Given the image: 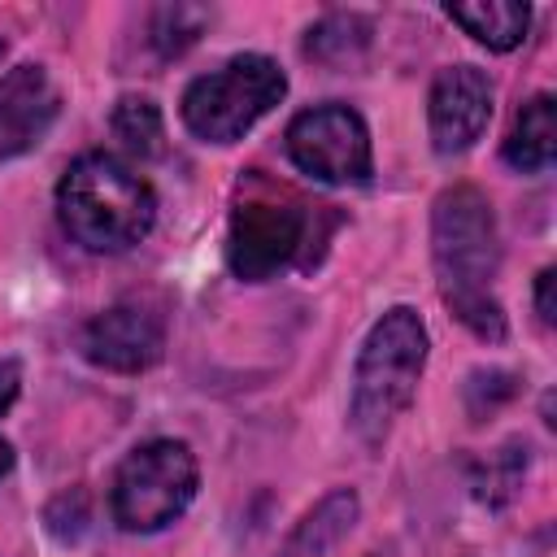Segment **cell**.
<instances>
[{
	"mask_svg": "<svg viewBox=\"0 0 557 557\" xmlns=\"http://www.w3.org/2000/svg\"><path fill=\"white\" fill-rule=\"evenodd\" d=\"M9 466H13V448L9 440H0V474H9Z\"/></svg>",
	"mask_w": 557,
	"mask_h": 557,
	"instance_id": "obj_20",
	"label": "cell"
},
{
	"mask_svg": "<svg viewBox=\"0 0 557 557\" xmlns=\"http://www.w3.org/2000/svg\"><path fill=\"white\" fill-rule=\"evenodd\" d=\"M305 239V209L278 196H244L226 231V265L244 283L278 274Z\"/></svg>",
	"mask_w": 557,
	"mask_h": 557,
	"instance_id": "obj_7",
	"label": "cell"
},
{
	"mask_svg": "<svg viewBox=\"0 0 557 557\" xmlns=\"http://www.w3.org/2000/svg\"><path fill=\"white\" fill-rule=\"evenodd\" d=\"M522 466H527V457L518 453V444H509L505 453H492V457L474 470V492H479V500H487V505L509 500L513 487H518V479H522Z\"/></svg>",
	"mask_w": 557,
	"mask_h": 557,
	"instance_id": "obj_16",
	"label": "cell"
},
{
	"mask_svg": "<svg viewBox=\"0 0 557 557\" xmlns=\"http://www.w3.org/2000/svg\"><path fill=\"white\" fill-rule=\"evenodd\" d=\"M17 392H22V366L17 361H0V413L13 409Z\"/></svg>",
	"mask_w": 557,
	"mask_h": 557,
	"instance_id": "obj_18",
	"label": "cell"
},
{
	"mask_svg": "<svg viewBox=\"0 0 557 557\" xmlns=\"http://www.w3.org/2000/svg\"><path fill=\"white\" fill-rule=\"evenodd\" d=\"M553 283H557L553 265L535 274V313H540V322H544V326L553 322Z\"/></svg>",
	"mask_w": 557,
	"mask_h": 557,
	"instance_id": "obj_19",
	"label": "cell"
},
{
	"mask_svg": "<svg viewBox=\"0 0 557 557\" xmlns=\"http://www.w3.org/2000/svg\"><path fill=\"white\" fill-rule=\"evenodd\" d=\"M83 352L87 361L117 370V374H139L161 361L165 352V326L152 309L144 305H113L96 313L83 331Z\"/></svg>",
	"mask_w": 557,
	"mask_h": 557,
	"instance_id": "obj_9",
	"label": "cell"
},
{
	"mask_svg": "<svg viewBox=\"0 0 557 557\" xmlns=\"http://www.w3.org/2000/svg\"><path fill=\"white\" fill-rule=\"evenodd\" d=\"M435 152H466L492 117V83L474 65H448L435 74L426 96Z\"/></svg>",
	"mask_w": 557,
	"mask_h": 557,
	"instance_id": "obj_8",
	"label": "cell"
},
{
	"mask_svg": "<svg viewBox=\"0 0 557 557\" xmlns=\"http://www.w3.org/2000/svg\"><path fill=\"white\" fill-rule=\"evenodd\" d=\"M470 39H479L492 52H509L522 44L527 26H531V9L513 4V0H474V4H448L444 9Z\"/></svg>",
	"mask_w": 557,
	"mask_h": 557,
	"instance_id": "obj_12",
	"label": "cell"
},
{
	"mask_svg": "<svg viewBox=\"0 0 557 557\" xmlns=\"http://www.w3.org/2000/svg\"><path fill=\"white\" fill-rule=\"evenodd\" d=\"M287 157L318 183H366L374 170L370 131L348 104H318L292 117Z\"/></svg>",
	"mask_w": 557,
	"mask_h": 557,
	"instance_id": "obj_6",
	"label": "cell"
},
{
	"mask_svg": "<svg viewBox=\"0 0 557 557\" xmlns=\"http://www.w3.org/2000/svg\"><path fill=\"white\" fill-rule=\"evenodd\" d=\"M57 218L87 252H122L152 231L157 196L113 152H83L57 183Z\"/></svg>",
	"mask_w": 557,
	"mask_h": 557,
	"instance_id": "obj_2",
	"label": "cell"
},
{
	"mask_svg": "<svg viewBox=\"0 0 557 557\" xmlns=\"http://www.w3.org/2000/svg\"><path fill=\"white\" fill-rule=\"evenodd\" d=\"M431 257L440 274V296L479 339H505V313L492 296L500 270L496 213L487 196L470 183L444 187L431 209Z\"/></svg>",
	"mask_w": 557,
	"mask_h": 557,
	"instance_id": "obj_1",
	"label": "cell"
},
{
	"mask_svg": "<svg viewBox=\"0 0 557 557\" xmlns=\"http://www.w3.org/2000/svg\"><path fill=\"white\" fill-rule=\"evenodd\" d=\"M196 483L200 470L183 440H148L113 474V518L135 535L161 531L191 505Z\"/></svg>",
	"mask_w": 557,
	"mask_h": 557,
	"instance_id": "obj_5",
	"label": "cell"
},
{
	"mask_svg": "<svg viewBox=\"0 0 557 557\" xmlns=\"http://www.w3.org/2000/svg\"><path fill=\"white\" fill-rule=\"evenodd\" d=\"M200 26H205V13L200 9H187V4H165V9H157V17H152V44H157V52L161 57H178L187 44H196V35H200Z\"/></svg>",
	"mask_w": 557,
	"mask_h": 557,
	"instance_id": "obj_17",
	"label": "cell"
},
{
	"mask_svg": "<svg viewBox=\"0 0 557 557\" xmlns=\"http://www.w3.org/2000/svg\"><path fill=\"white\" fill-rule=\"evenodd\" d=\"M352 522H357V492L352 487H335L296 527V535L287 544V557H318V553H326L335 540H344L352 531Z\"/></svg>",
	"mask_w": 557,
	"mask_h": 557,
	"instance_id": "obj_13",
	"label": "cell"
},
{
	"mask_svg": "<svg viewBox=\"0 0 557 557\" xmlns=\"http://www.w3.org/2000/svg\"><path fill=\"white\" fill-rule=\"evenodd\" d=\"M287 91V74L278 61L261 52L231 57L222 70L200 74L183 91V122L205 144H235L248 126H257Z\"/></svg>",
	"mask_w": 557,
	"mask_h": 557,
	"instance_id": "obj_4",
	"label": "cell"
},
{
	"mask_svg": "<svg viewBox=\"0 0 557 557\" xmlns=\"http://www.w3.org/2000/svg\"><path fill=\"white\" fill-rule=\"evenodd\" d=\"M422 366H426V326H422V318L409 305L387 309L370 326V335L357 352V370H352L348 418H352V431L366 444H379L392 431V422L409 409V400L418 392V379H422Z\"/></svg>",
	"mask_w": 557,
	"mask_h": 557,
	"instance_id": "obj_3",
	"label": "cell"
},
{
	"mask_svg": "<svg viewBox=\"0 0 557 557\" xmlns=\"http://www.w3.org/2000/svg\"><path fill=\"white\" fill-rule=\"evenodd\" d=\"M61 109V96L44 65H13L0 78V157H17L44 139Z\"/></svg>",
	"mask_w": 557,
	"mask_h": 557,
	"instance_id": "obj_10",
	"label": "cell"
},
{
	"mask_svg": "<svg viewBox=\"0 0 557 557\" xmlns=\"http://www.w3.org/2000/svg\"><path fill=\"white\" fill-rule=\"evenodd\" d=\"M113 135L135 152V157H161L165 152V126L161 109L148 96H122L113 104Z\"/></svg>",
	"mask_w": 557,
	"mask_h": 557,
	"instance_id": "obj_14",
	"label": "cell"
},
{
	"mask_svg": "<svg viewBox=\"0 0 557 557\" xmlns=\"http://www.w3.org/2000/svg\"><path fill=\"white\" fill-rule=\"evenodd\" d=\"M370 44V22H361L357 13H331L322 17L309 35H305V52L318 61H348Z\"/></svg>",
	"mask_w": 557,
	"mask_h": 557,
	"instance_id": "obj_15",
	"label": "cell"
},
{
	"mask_svg": "<svg viewBox=\"0 0 557 557\" xmlns=\"http://www.w3.org/2000/svg\"><path fill=\"white\" fill-rule=\"evenodd\" d=\"M553 157H557V104L548 91H540L513 113V126L505 135V161L522 174H540L553 165Z\"/></svg>",
	"mask_w": 557,
	"mask_h": 557,
	"instance_id": "obj_11",
	"label": "cell"
}]
</instances>
